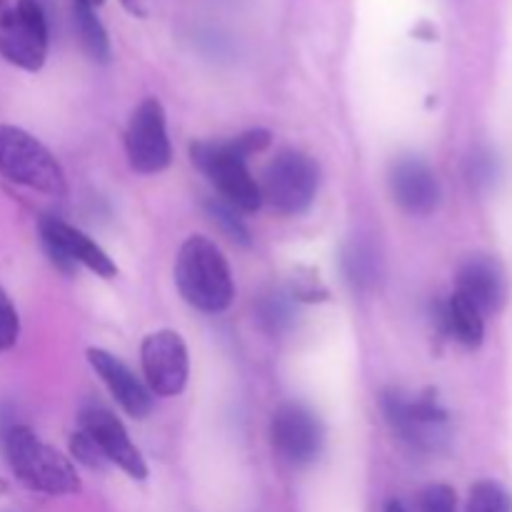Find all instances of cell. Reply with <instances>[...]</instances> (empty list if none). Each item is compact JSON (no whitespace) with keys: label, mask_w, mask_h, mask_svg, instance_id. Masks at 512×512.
Returning <instances> with one entry per match:
<instances>
[{"label":"cell","mask_w":512,"mask_h":512,"mask_svg":"<svg viewBox=\"0 0 512 512\" xmlns=\"http://www.w3.org/2000/svg\"><path fill=\"white\" fill-rule=\"evenodd\" d=\"M270 443L290 465H308L323 448V425L303 403H285L270 420Z\"/></svg>","instance_id":"obj_10"},{"label":"cell","mask_w":512,"mask_h":512,"mask_svg":"<svg viewBox=\"0 0 512 512\" xmlns=\"http://www.w3.org/2000/svg\"><path fill=\"white\" fill-rule=\"evenodd\" d=\"M190 158L198 165L200 173L218 188L223 203H228L230 208L253 213L263 205L258 180L248 170V158L240 153L233 140L228 143L200 140L190 148Z\"/></svg>","instance_id":"obj_4"},{"label":"cell","mask_w":512,"mask_h":512,"mask_svg":"<svg viewBox=\"0 0 512 512\" xmlns=\"http://www.w3.org/2000/svg\"><path fill=\"white\" fill-rule=\"evenodd\" d=\"M0 55L28 73L43 68L48 58V20L38 0H0Z\"/></svg>","instance_id":"obj_6"},{"label":"cell","mask_w":512,"mask_h":512,"mask_svg":"<svg viewBox=\"0 0 512 512\" xmlns=\"http://www.w3.org/2000/svg\"><path fill=\"white\" fill-rule=\"evenodd\" d=\"M70 445H73L75 458H78L80 463L88 465V468H100V465L105 463V458L100 455V450L95 448L93 440H90L85 433H80V430L73 435V443H70Z\"/></svg>","instance_id":"obj_25"},{"label":"cell","mask_w":512,"mask_h":512,"mask_svg":"<svg viewBox=\"0 0 512 512\" xmlns=\"http://www.w3.org/2000/svg\"><path fill=\"white\" fill-rule=\"evenodd\" d=\"M383 413L393 433L413 450L438 453L448 443V413L433 393L408 395L403 390H388L383 395Z\"/></svg>","instance_id":"obj_5"},{"label":"cell","mask_w":512,"mask_h":512,"mask_svg":"<svg viewBox=\"0 0 512 512\" xmlns=\"http://www.w3.org/2000/svg\"><path fill=\"white\" fill-rule=\"evenodd\" d=\"M290 315H293V310H290V303L285 295H270L260 305V318H263V323L270 330L285 328L290 323Z\"/></svg>","instance_id":"obj_24"},{"label":"cell","mask_w":512,"mask_h":512,"mask_svg":"<svg viewBox=\"0 0 512 512\" xmlns=\"http://www.w3.org/2000/svg\"><path fill=\"white\" fill-rule=\"evenodd\" d=\"M145 385L160 398H173L183 393L190 373V358L185 340L175 330L150 333L140 345Z\"/></svg>","instance_id":"obj_9"},{"label":"cell","mask_w":512,"mask_h":512,"mask_svg":"<svg viewBox=\"0 0 512 512\" xmlns=\"http://www.w3.org/2000/svg\"><path fill=\"white\" fill-rule=\"evenodd\" d=\"M120 3H123L125 8H128L133 15H145L143 0H120Z\"/></svg>","instance_id":"obj_26"},{"label":"cell","mask_w":512,"mask_h":512,"mask_svg":"<svg viewBox=\"0 0 512 512\" xmlns=\"http://www.w3.org/2000/svg\"><path fill=\"white\" fill-rule=\"evenodd\" d=\"M75 3H83V5H90V8H98V5H103V0H75Z\"/></svg>","instance_id":"obj_28"},{"label":"cell","mask_w":512,"mask_h":512,"mask_svg":"<svg viewBox=\"0 0 512 512\" xmlns=\"http://www.w3.org/2000/svg\"><path fill=\"white\" fill-rule=\"evenodd\" d=\"M455 293L475 305L483 315L498 313L508 298V283H505V270L490 255H473L463 260L455 278Z\"/></svg>","instance_id":"obj_13"},{"label":"cell","mask_w":512,"mask_h":512,"mask_svg":"<svg viewBox=\"0 0 512 512\" xmlns=\"http://www.w3.org/2000/svg\"><path fill=\"white\" fill-rule=\"evenodd\" d=\"M0 450L13 475L25 488L45 495H70L80 490V478L73 463L55 448L45 445L25 425H0Z\"/></svg>","instance_id":"obj_1"},{"label":"cell","mask_w":512,"mask_h":512,"mask_svg":"<svg viewBox=\"0 0 512 512\" xmlns=\"http://www.w3.org/2000/svg\"><path fill=\"white\" fill-rule=\"evenodd\" d=\"M263 203L283 215L305 213L318 193V165L298 150H285L265 168L260 180Z\"/></svg>","instance_id":"obj_7"},{"label":"cell","mask_w":512,"mask_h":512,"mask_svg":"<svg viewBox=\"0 0 512 512\" xmlns=\"http://www.w3.org/2000/svg\"><path fill=\"white\" fill-rule=\"evenodd\" d=\"M418 512H458V495L445 483L428 485L418 495Z\"/></svg>","instance_id":"obj_20"},{"label":"cell","mask_w":512,"mask_h":512,"mask_svg":"<svg viewBox=\"0 0 512 512\" xmlns=\"http://www.w3.org/2000/svg\"><path fill=\"white\" fill-rule=\"evenodd\" d=\"M345 265V275L353 285L358 288H370L375 285V280L380 278V258L378 250L373 248L370 243H353L348 248L343 258Z\"/></svg>","instance_id":"obj_18"},{"label":"cell","mask_w":512,"mask_h":512,"mask_svg":"<svg viewBox=\"0 0 512 512\" xmlns=\"http://www.w3.org/2000/svg\"><path fill=\"white\" fill-rule=\"evenodd\" d=\"M20 335V320L18 310L10 303L8 293L0 288V353L3 350H10L15 343H18Z\"/></svg>","instance_id":"obj_21"},{"label":"cell","mask_w":512,"mask_h":512,"mask_svg":"<svg viewBox=\"0 0 512 512\" xmlns=\"http://www.w3.org/2000/svg\"><path fill=\"white\" fill-rule=\"evenodd\" d=\"M495 178H498V158L485 148L475 150L470 158V180L475 188H488L495 183Z\"/></svg>","instance_id":"obj_22"},{"label":"cell","mask_w":512,"mask_h":512,"mask_svg":"<svg viewBox=\"0 0 512 512\" xmlns=\"http://www.w3.org/2000/svg\"><path fill=\"white\" fill-rule=\"evenodd\" d=\"M390 188L395 203L410 215H430L440 203L438 175L420 158H400L390 173Z\"/></svg>","instance_id":"obj_15"},{"label":"cell","mask_w":512,"mask_h":512,"mask_svg":"<svg viewBox=\"0 0 512 512\" xmlns=\"http://www.w3.org/2000/svg\"><path fill=\"white\" fill-rule=\"evenodd\" d=\"M465 512H512V495L495 480H480L470 488Z\"/></svg>","instance_id":"obj_19"},{"label":"cell","mask_w":512,"mask_h":512,"mask_svg":"<svg viewBox=\"0 0 512 512\" xmlns=\"http://www.w3.org/2000/svg\"><path fill=\"white\" fill-rule=\"evenodd\" d=\"M125 155H128L130 168L140 175L163 173L170 165L173 148H170L165 110L160 100L145 98L133 110L128 130H125Z\"/></svg>","instance_id":"obj_8"},{"label":"cell","mask_w":512,"mask_h":512,"mask_svg":"<svg viewBox=\"0 0 512 512\" xmlns=\"http://www.w3.org/2000/svg\"><path fill=\"white\" fill-rule=\"evenodd\" d=\"M0 175L55 198L65 193V175L55 155L35 135L5 123H0Z\"/></svg>","instance_id":"obj_3"},{"label":"cell","mask_w":512,"mask_h":512,"mask_svg":"<svg viewBox=\"0 0 512 512\" xmlns=\"http://www.w3.org/2000/svg\"><path fill=\"white\" fill-rule=\"evenodd\" d=\"M88 363L93 365L95 373L100 375V380H103L105 388L110 390L115 403H118L130 418L143 420L145 415L150 413V408H153V393H150L148 385H145L143 380L135 378V373L123 363V360L110 355L108 350L90 348Z\"/></svg>","instance_id":"obj_14"},{"label":"cell","mask_w":512,"mask_h":512,"mask_svg":"<svg viewBox=\"0 0 512 512\" xmlns=\"http://www.w3.org/2000/svg\"><path fill=\"white\" fill-rule=\"evenodd\" d=\"M73 20L75 28H78L80 43H83L85 53L90 55L98 63H108L110 60V40L108 33H105L103 23L95 15V8L83 3H75L73 0Z\"/></svg>","instance_id":"obj_17"},{"label":"cell","mask_w":512,"mask_h":512,"mask_svg":"<svg viewBox=\"0 0 512 512\" xmlns=\"http://www.w3.org/2000/svg\"><path fill=\"white\" fill-rule=\"evenodd\" d=\"M40 238H43V245L50 258H53V263H58L63 270L80 263L93 270V273L103 275V278H113L118 273L115 263L98 243H93L88 235L80 233L73 225L63 223L60 218L45 215L40 220Z\"/></svg>","instance_id":"obj_12"},{"label":"cell","mask_w":512,"mask_h":512,"mask_svg":"<svg viewBox=\"0 0 512 512\" xmlns=\"http://www.w3.org/2000/svg\"><path fill=\"white\" fill-rule=\"evenodd\" d=\"M385 512H408V510H405V505L400 503V500H388V503H385Z\"/></svg>","instance_id":"obj_27"},{"label":"cell","mask_w":512,"mask_h":512,"mask_svg":"<svg viewBox=\"0 0 512 512\" xmlns=\"http://www.w3.org/2000/svg\"><path fill=\"white\" fill-rule=\"evenodd\" d=\"M80 433H85L93 440V445L100 450L105 463L118 465L133 480L148 478V465H145L143 455L130 443L128 430L123 428V423L108 408L98 403L85 405L80 410Z\"/></svg>","instance_id":"obj_11"},{"label":"cell","mask_w":512,"mask_h":512,"mask_svg":"<svg viewBox=\"0 0 512 512\" xmlns=\"http://www.w3.org/2000/svg\"><path fill=\"white\" fill-rule=\"evenodd\" d=\"M438 323L448 335H453L463 348L475 350L485 338V315L460 293L450 295L438 308Z\"/></svg>","instance_id":"obj_16"},{"label":"cell","mask_w":512,"mask_h":512,"mask_svg":"<svg viewBox=\"0 0 512 512\" xmlns=\"http://www.w3.org/2000/svg\"><path fill=\"white\" fill-rule=\"evenodd\" d=\"M208 210H210V215H213L215 223H218L220 228L230 235V238L238 240V243H243V245L248 243V228L240 223V218L235 215V208H230L228 203L218 200V203H210Z\"/></svg>","instance_id":"obj_23"},{"label":"cell","mask_w":512,"mask_h":512,"mask_svg":"<svg viewBox=\"0 0 512 512\" xmlns=\"http://www.w3.org/2000/svg\"><path fill=\"white\" fill-rule=\"evenodd\" d=\"M175 285L185 303L203 313H223L235 295L233 273L218 245L205 235H190L175 260Z\"/></svg>","instance_id":"obj_2"}]
</instances>
